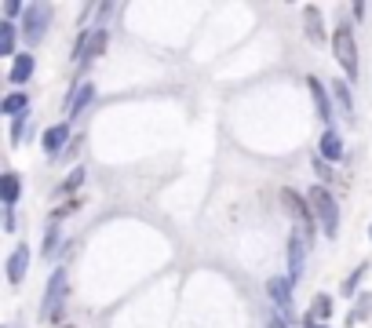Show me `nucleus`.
<instances>
[{"label":"nucleus","instance_id":"nucleus-8","mask_svg":"<svg viewBox=\"0 0 372 328\" xmlns=\"http://www.w3.org/2000/svg\"><path fill=\"white\" fill-rule=\"evenodd\" d=\"M106 44H110L106 29H95L91 37L84 33V37H80V44H77V59H99V55L106 52Z\"/></svg>","mask_w":372,"mask_h":328},{"label":"nucleus","instance_id":"nucleus-2","mask_svg":"<svg viewBox=\"0 0 372 328\" xmlns=\"http://www.w3.org/2000/svg\"><path fill=\"white\" fill-rule=\"evenodd\" d=\"M47 22H52V8H47V4H29L22 11V37H26L29 47H37L44 40Z\"/></svg>","mask_w":372,"mask_h":328},{"label":"nucleus","instance_id":"nucleus-3","mask_svg":"<svg viewBox=\"0 0 372 328\" xmlns=\"http://www.w3.org/2000/svg\"><path fill=\"white\" fill-rule=\"evenodd\" d=\"M62 299H66V270H55L52 281H47V292H44V306H40V321H59L62 314Z\"/></svg>","mask_w":372,"mask_h":328},{"label":"nucleus","instance_id":"nucleus-18","mask_svg":"<svg viewBox=\"0 0 372 328\" xmlns=\"http://www.w3.org/2000/svg\"><path fill=\"white\" fill-rule=\"evenodd\" d=\"M0 190H4V204L11 208L15 201H19V175H15V172H8L4 179H0Z\"/></svg>","mask_w":372,"mask_h":328},{"label":"nucleus","instance_id":"nucleus-14","mask_svg":"<svg viewBox=\"0 0 372 328\" xmlns=\"http://www.w3.org/2000/svg\"><path fill=\"white\" fill-rule=\"evenodd\" d=\"M0 110L11 113V117H22V113H29V95L26 91H11L4 103H0Z\"/></svg>","mask_w":372,"mask_h":328},{"label":"nucleus","instance_id":"nucleus-16","mask_svg":"<svg viewBox=\"0 0 372 328\" xmlns=\"http://www.w3.org/2000/svg\"><path fill=\"white\" fill-rule=\"evenodd\" d=\"M321 154H325L329 161H339L343 157V139H339L336 131H325V135H321Z\"/></svg>","mask_w":372,"mask_h":328},{"label":"nucleus","instance_id":"nucleus-12","mask_svg":"<svg viewBox=\"0 0 372 328\" xmlns=\"http://www.w3.org/2000/svg\"><path fill=\"white\" fill-rule=\"evenodd\" d=\"M34 70H37V62H34V55H15V66H11V84H26L29 77H34Z\"/></svg>","mask_w":372,"mask_h":328},{"label":"nucleus","instance_id":"nucleus-15","mask_svg":"<svg viewBox=\"0 0 372 328\" xmlns=\"http://www.w3.org/2000/svg\"><path fill=\"white\" fill-rule=\"evenodd\" d=\"M306 84H311V91H314L318 117H321V121H329V117H332V110H329V95H325V88H321V80H318V77H311V80H306Z\"/></svg>","mask_w":372,"mask_h":328},{"label":"nucleus","instance_id":"nucleus-25","mask_svg":"<svg viewBox=\"0 0 372 328\" xmlns=\"http://www.w3.org/2000/svg\"><path fill=\"white\" fill-rule=\"evenodd\" d=\"M285 321L288 318H281V314H267V328H288Z\"/></svg>","mask_w":372,"mask_h":328},{"label":"nucleus","instance_id":"nucleus-20","mask_svg":"<svg viewBox=\"0 0 372 328\" xmlns=\"http://www.w3.org/2000/svg\"><path fill=\"white\" fill-rule=\"evenodd\" d=\"M11 52H15V26L0 22V55H11Z\"/></svg>","mask_w":372,"mask_h":328},{"label":"nucleus","instance_id":"nucleus-17","mask_svg":"<svg viewBox=\"0 0 372 328\" xmlns=\"http://www.w3.org/2000/svg\"><path fill=\"white\" fill-rule=\"evenodd\" d=\"M332 314V299H329V295H314V303H311V314H306V321H325Z\"/></svg>","mask_w":372,"mask_h":328},{"label":"nucleus","instance_id":"nucleus-19","mask_svg":"<svg viewBox=\"0 0 372 328\" xmlns=\"http://www.w3.org/2000/svg\"><path fill=\"white\" fill-rule=\"evenodd\" d=\"M332 91H336V103H339V110H343L347 117H350V113H354V98H350L347 84H343V80H336V84H332Z\"/></svg>","mask_w":372,"mask_h":328},{"label":"nucleus","instance_id":"nucleus-1","mask_svg":"<svg viewBox=\"0 0 372 328\" xmlns=\"http://www.w3.org/2000/svg\"><path fill=\"white\" fill-rule=\"evenodd\" d=\"M306 201H311V211L321 226V234L325 237H336L339 234V208H336V197L325 190V186H314L306 193Z\"/></svg>","mask_w":372,"mask_h":328},{"label":"nucleus","instance_id":"nucleus-10","mask_svg":"<svg viewBox=\"0 0 372 328\" xmlns=\"http://www.w3.org/2000/svg\"><path fill=\"white\" fill-rule=\"evenodd\" d=\"M91 98H95V84H91V80L77 84V91L70 95V103H66V113H70V117H80V110H84Z\"/></svg>","mask_w":372,"mask_h":328},{"label":"nucleus","instance_id":"nucleus-5","mask_svg":"<svg viewBox=\"0 0 372 328\" xmlns=\"http://www.w3.org/2000/svg\"><path fill=\"white\" fill-rule=\"evenodd\" d=\"M332 52H336L339 66H343V70L350 73V80H354V73H358V47H354L350 26H339V29H336V37H332Z\"/></svg>","mask_w":372,"mask_h":328},{"label":"nucleus","instance_id":"nucleus-4","mask_svg":"<svg viewBox=\"0 0 372 328\" xmlns=\"http://www.w3.org/2000/svg\"><path fill=\"white\" fill-rule=\"evenodd\" d=\"M281 201H285V208H288V216L296 219V230H299V234L314 237V219H311L314 211H311V201H303L296 190H285V193H281Z\"/></svg>","mask_w":372,"mask_h":328},{"label":"nucleus","instance_id":"nucleus-27","mask_svg":"<svg viewBox=\"0 0 372 328\" xmlns=\"http://www.w3.org/2000/svg\"><path fill=\"white\" fill-rule=\"evenodd\" d=\"M369 237H372V226H369Z\"/></svg>","mask_w":372,"mask_h":328},{"label":"nucleus","instance_id":"nucleus-22","mask_svg":"<svg viewBox=\"0 0 372 328\" xmlns=\"http://www.w3.org/2000/svg\"><path fill=\"white\" fill-rule=\"evenodd\" d=\"M362 274H365V267H358V270H354V274L347 277V281H343V295H354V292H358V281H362Z\"/></svg>","mask_w":372,"mask_h":328},{"label":"nucleus","instance_id":"nucleus-23","mask_svg":"<svg viewBox=\"0 0 372 328\" xmlns=\"http://www.w3.org/2000/svg\"><path fill=\"white\" fill-rule=\"evenodd\" d=\"M55 244H59V226L47 230V241H44V255H55Z\"/></svg>","mask_w":372,"mask_h":328},{"label":"nucleus","instance_id":"nucleus-13","mask_svg":"<svg viewBox=\"0 0 372 328\" xmlns=\"http://www.w3.org/2000/svg\"><path fill=\"white\" fill-rule=\"evenodd\" d=\"M303 22H306V37H311L314 44L325 40V29H321V11H318L314 4H306V8H303Z\"/></svg>","mask_w":372,"mask_h":328},{"label":"nucleus","instance_id":"nucleus-6","mask_svg":"<svg viewBox=\"0 0 372 328\" xmlns=\"http://www.w3.org/2000/svg\"><path fill=\"white\" fill-rule=\"evenodd\" d=\"M306 252H311V237L296 230V234L288 237V281H292V285L299 281L303 270H306Z\"/></svg>","mask_w":372,"mask_h":328},{"label":"nucleus","instance_id":"nucleus-9","mask_svg":"<svg viewBox=\"0 0 372 328\" xmlns=\"http://www.w3.org/2000/svg\"><path fill=\"white\" fill-rule=\"evenodd\" d=\"M26 267H29V248H26V244H19V248L11 252V259H8V281L19 285L22 277H26Z\"/></svg>","mask_w":372,"mask_h":328},{"label":"nucleus","instance_id":"nucleus-21","mask_svg":"<svg viewBox=\"0 0 372 328\" xmlns=\"http://www.w3.org/2000/svg\"><path fill=\"white\" fill-rule=\"evenodd\" d=\"M369 306H372V295H362V299H358V306H354V314H350L347 321H362V318L369 314Z\"/></svg>","mask_w":372,"mask_h":328},{"label":"nucleus","instance_id":"nucleus-26","mask_svg":"<svg viewBox=\"0 0 372 328\" xmlns=\"http://www.w3.org/2000/svg\"><path fill=\"white\" fill-rule=\"evenodd\" d=\"M306 328H318V325H314V321H306ZM321 328H325V325H321Z\"/></svg>","mask_w":372,"mask_h":328},{"label":"nucleus","instance_id":"nucleus-7","mask_svg":"<svg viewBox=\"0 0 372 328\" xmlns=\"http://www.w3.org/2000/svg\"><path fill=\"white\" fill-rule=\"evenodd\" d=\"M267 295L281 306V314H292V281H288V277H270Z\"/></svg>","mask_w":372,"mask_h":328},{"label":"nucleus","instance_id":"nucleus-11","mask_svg":"<svg viewBox=\"0 0 372 328\" xmlns=\"http://www.w3.org/2000/svg\"><path fill=\"white\" fill-rule=\"evenodd\" d=\"M66 139H70V128H66V124H52V128L44 131V154L55 157L62 146H66Z\"/></svg>","mask_w":372,"mask_h":328},{"label":"nucleus","instance_id":"nucleus-24","mask_svg":"<svg viewBox=\"0 0 372 328\" xmlns=\"http://www.w3.org/2000/svg\"><path fill=\"white\" fill-rule=\"evenodd\" d=\"M26 124H29V117H26V113H22V117H19V121L11 124V139H15V142H19V139L26 135Z\"/></svg>","mask_w":372,"mask_h":328}]
</instances>
